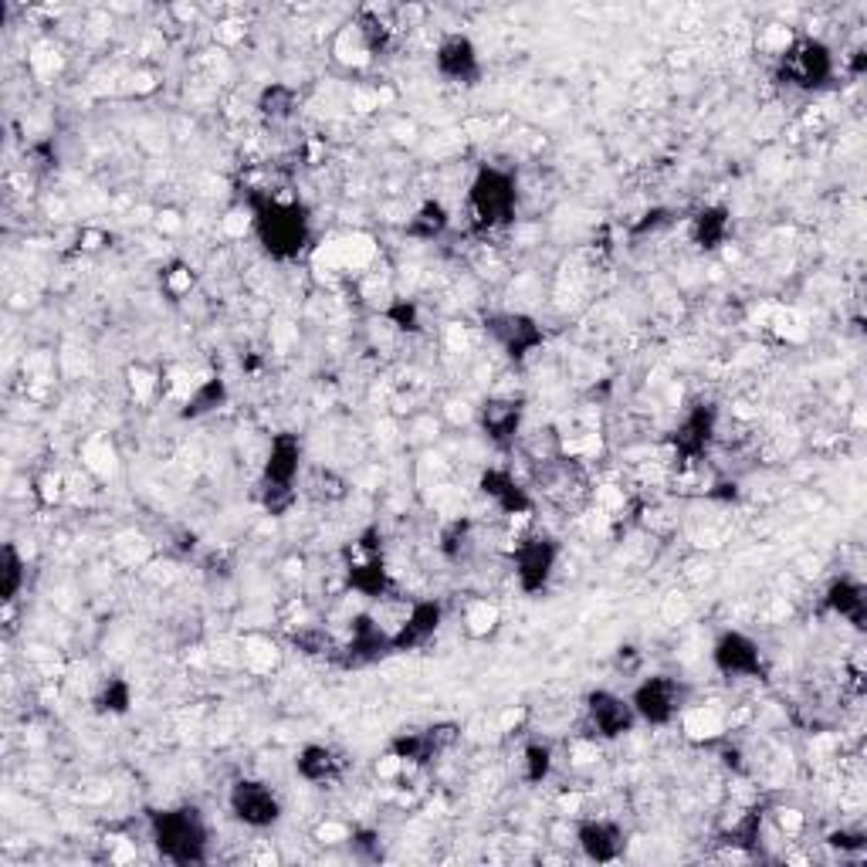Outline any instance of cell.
<instances>
[{
    "mask_svg": "<svg viewBox=\"0 0 867 867\" xmlns=\"http://www.w3.org/2000/svg\"><path fill=\"white\" fill-rule=\"evenodd\" d=\"M729 230H732V217L725 207H705V211H698V217L691 224V238L698 248L712 251V248L725 245Z\"/></svg>",
    "mask_w": 867,
    "mask_h": 867,
    "instance_id": "cell-21",
    "label": "cell"
},
{
    "mask_svg": "<svg viewBox=\"0 0 867 867\" xmlns=\"http://www.w3.org/2000/svg\"><path fill=\"white\" fill-rule=\"evenodd\" d=\"M349 586L357 589V594L370 597V600H380L390 586V573L380 560L376 549H367V553L349 566Z\"/></svg>",
    "mask_w": 867,
    "mask_h": 867,
    "instance_id": "cell-18",
    "label": "cell"
},
{
    "mask_svg": "<svg viewBox=\"0 0 867 867\" xmlns=\"http://www.w3.org/2000/svg\"><path fill=\"white\" fill-rule=\"evenodd\" d=\"M712 664L725 678H756L763 675V648L742 630H725L712 644Z\"/></svg>",
    "mask_w": 867,
    "mask_h": 867,
    "instance_id": "cell-9",
    "label": "cell"
},
{
    "mask_svg": "<svg viewBox=\"0 0 867 867\" xmlns=\"http://www.w3.org/2000/svg\"><path fill=\"white\" fill-rule=\"evenodd\" d=\"M149 837L164 860L190 867L204 864L211 847V826L196 807H167L149 817Z\"/></svg>",
    "mask_w": 867,
    "mask_h": 867,
    "instance_id": "cell-1",
    "label": "cell"
},
{
    "mask_svg": "<svg viewBox=\"0 0 867 867\" xmlns=\"http://www.w3.org/2000/svg\"><path fill=\"white\" fill-rule=\"evenodd\" d=\"M586 719L594 725V732L600 739H623L634 732L638 725V716L634 708H630V698L610 691V688H597L589 691L586 698Z\"/></svg>",
    "mask_w": 867,
    "mask_h": 867,
    "instance_id": "cell-8",
    "label": "cell"
},
{
    "mask_svg": "<svg viewBox=\"0 0 867 867\" xmlns=\"http://www.w3.org/2000/svg\"><path fill=\"white\" fill-rule=\"evenodd\" d=\"M24 583H27V560L21 556L18 542H4V549H0V600L14 604Z\"/></svg>",
    "mask_w": 867,
    "mask_h": 867,
    "instance_id": "cell-22",
    "label": "cell"
},
{
    "mask_svg": "<svg viewBox=\"0 0 867 867\" xmlns=\"http://www.w3.org/2000/svg\"><path fill=\"white\" fill-rule=\"evenodd\" d=\"M712 434H716V410L708 407V404H701V407H695V410L682 420V427H678V434H675V444H678L688 458H695V454H701L708 444H712Z\"/></svg>",
    "mask_w": 867,
    "mask_h": 867,
    "instance_id": "cell-16",
    "label": "cell"
},
{
    "mask_svg": "<svg viewBox=\"0 0 867 867\" xmlns=\"http://www.w3.org/2000/svg\"><path fill=\"white\" fill-rule=\"evenodd\" d=\"M130 701H133V691H130V685L126 682H109L105 688H102V695H99V708L102 712H109V716H123V712H130Z\"/></svg>",
    "mask_w": 867,
    "mask_h": 867,
    "instance_id": "cell-26",
    "label": "cell"
},
{
    "mask_svg": "<svg viewBox=\"0 0 867 867\" xmlns=\"http://www.w3.org/2000/svg\"><path fill=\"white\" fill-rule=\"evenodd\" d=\"M227 397V390L221 380H204V383H196L190 390V397H187V417H201V414H211L224 404Z\"/></svg>",
    "mask_w": 867,
    "mask_h": 867,
    "instance_id": "cell-24",
    "label": "cell"
},
{
    "mask_svg": "<svg viewBox=\"0 0 867 867\" xmlns=\"http://www.w3.org/2000/svg\"><path fill=\"white\" fill-rule=\"evenodd\" d=\"M519 214V183L508 170L482 167L468 183V224L492 234L516 221Z\"/></svg>",
    "mask_w": 867,
    "mask_h": 867,
    "instance_id": "cell-2",
    "label": "cell"
},
{
    "mask_svg": "<svg viewBox=\"0 0 867 867\" xmlns=\"http://www.w3.org/2000/svg\"><path fill=\"white\" fill-rule=\"evenodd\" d=\"M576 844L589 860L610 864L623 854L627 841H623V831L613 820H583L579 831H576Z\"/></svg>",
    "mask_w": 867,
    "mask_h": 867,
    "instance_id": "cell-14",
    "label": "cell"
},
{
    "mask_svg": "<svg viewBox=\"0 0 867 867\" xmlns=\"http://www.w3.org/2000/svg\"><path fill=\"white\" fill-rule=\"evenodd\" d=\"M227 810L238 823L251 826V831H271L285 813L282 797L264 779H251V776L238 779L227 790Z\"/></svg>",
    "mask_w": 867,
    "mask_h": 867,
    "instance_id": "cell-5",
    "label": "cell"
},
{
    "mask_svg": "<svg viewBox=\"0 0 867 867\" xmlns=\"http://www.w3.org/2000/svg\"><path fill=\"white\" fill-rule=\"evenodd\" d=\"M390 319H397V329H417V312H414V305H397L390 312Z\"/></svg>",
    "mask_w": 867,
    "mask_h": 867,
    "instance_id": "cell-29",
    "label": "cell"
},
{
    "mask_svg": "<svg viewBox=\"0 0 867 867\" xmlns=\"http://www.w3.org/2000/svg\"><path fill=\"white\" fill-rule=\"evenodd\" d=\"M549 773H553V748L542 745V742L526 745V753H522L526 782H542V779H549Z\"/></svg>",
    "mask_w": 867,
    "mask_h": 867,
    "instance_id": "cell-25",
    "label": "cell"
},
{
    "mask_svg": "<svg viewBox=\"0 0 867 867\" xmlns=\"http://www.w3.org/2000/svg\"><path fill=\"white\" fill-rule=\"evenodd\" d=\"M448 224H451V217H448L444 204L427 201V204H420V207L414 211V217L407 221V230L414 234V238H420V241H434V238H438V234L448 230Z\"/></svg>",
    "mask_w": 867,
    "mask_h": 867,
    "instance_id": "cell-23",
    "label": "cell"
},
{
    "mask_svg": "<svg viewBox=\"0 0 867 867\" xmlns=\"http://www.w3.org/2000/svg\"><path fill=\"white\" fill-rule=\"evenodd\" d=\"M482 492L505 511V516H526L532 508L529 495L516 485V478H511L508 471H488L482 478Z\"/></svg>",
    "mask_w": 867,
    "mask_h": 867,
    "instance_id": "cell-19",
    "label": "cell"
},
{
    "mask_svg": "<svg viewBox=\"0 0 867 867\" xmlns=\"http://www.w3.org/2000/svg\"><path fill=\"white\" fill-rule=\"evenodd\" d=\"M302 471V441L295 434H279L264 461V488H292Z\"/></svg>",
    "mask_w": 867,
    "mask_h": 867,
    "instance_id": "cell-13",
    "label": "cell"
},
{
    "mask_svg": "<svg viewBox=\"0 0 867 867\" xmlns=\"http://www.w3.org/2000/svg\"><path fill=\"white\" fill-rule=\"evenodd\" d=\"M295 773H299L305 782H333V779L342 773V759H339L336 748L312 742V745H305L302 753H299V759H295Z\"/></svg>",
    "mask_w": 867,
    "mask_h": 867,
    "instance_id": "cell-17",
    "label": "cell"
},
{
    "mask_svg": "<svg viewBox=\"0 0 867 867\" xmlns=\"http://www.w3.org/2000/svg\"><path fill=\"white\" fill-rule=\"evenodd\" d=\"M831 844L834 847H864V837H854V834H831Z\"/></svg>",
    "mask_w": 867,
    "mask_h": 867,
    "instance_id": "cell-30",
    "label": "cell"
},
{
    "mask_svg": "<svg viewBox=\"0 0 867 867\" xmlns=\"http://www.w3.org/2000/svg\"><path fill=\"white\" fill-rule=\"evenodd\" d=\"M627 698H630V708H634L638 722L664 729V725L678 722V716L685 712L688 691L672 675H651L634 691H630Z\"/></svg>",
    "mask_w": 867,
    "mask_h": 867,
    "instance_id": "cell-4",
    "label": "cell"
},
{
    "mask_svg": "<svg viewBox=\"0 0 867 867\" xmlns=\"http://www.w3.org/2000/svg\"><path fill=\"white\" fill-rule=\"evenodd\" d=\"M255 230H258L261 248L271 258L289 261L305 251L312 238V221H308V211L295 201H268L255 214Z\"/></svg>",
    "mask_w": 867,
    "mask_h": 867,
    "instance_id": "cell-3",
    "label": "cell"
},
{
    "mask_svg": "<svg viewBox=\"0 0 867 867\" xmlns=\"http://www.w3.org/2000/svg\"><path fill=\"white\" fill-rule=\"evenodd\" d=\"M498 627V610L488 604H475L468 610V634L471 638H488L492 630Z\"/></svg>",
    "mask_w": 867,
    "mask_h": 867,
    "instance_id": "cell-28",
    "label": "cell"
},
{
    "mask_svg": "<svg viewBox=\"0 0 867 867\" xmlns=\"http://www.w3.org/2000/svg\"><path fill=\"white\" fill-rule=\"evenodd\" d=\"M441 623H444V607L438 600H417L401 620V627L390 634V651H407V648L427 644L441 630Z\"/></svg>",
    "mask_w": 867,
    "mask_h": 867,
    "instance_id": "cell-11",
    "label": "cell"
},
{
    "mask_svg": "<svg viewBox=\"0 0 867 867\" xmlns=\"http://www.w3.org/2000/svg\"><path fill=\"white\" fill-rule=\"evenodd\" d=\"M516 579L522 586V594H542V589L553 583L556 566H560V545L549 536H532L516 545Z\"/></svg>",
    "mask_w": 867,
    "mask_h": 867,
    "instance_id": "cell-7",
    "label": "cell"
},
{
    "mask_svg": "<svg viewBox=\"0 0 867 867\" xmlns=\"http://www.w3.org/2000/svg\"><path fill=\"white\" fill-rule=\"evenodd\" d=\"M522 414H526V407L519 401H502V397L488 401L482 407V427L488 434V441L508 444L519 434V427H522Z\"/></svg>",
    "mask_w": 867,
    "mask_h": 867,
    "instance_id": "cell-15",
    "label": "cell"
},
{
    "mask_svg": "<svg viewBox=\"0 0 867 867\" xmlns=\"http://www.w3.org/2000/svg\"><path fill=\"white\" fill-rule=\"evenodd\" d=\"M295 105V92L285 89V86H271L264 95H261V112L271 115V120H285Z\"/></svg>",
    "mask_w": 867,
    "mask_h": 867,
    "instance_id": "cell-27",
    "label": "cell"
},
{
    "mask_svg": "<svg viewBox=\"0 0 867 867\" xmlns=\"http://www.w3.org/2000/svg\"><path fill=\"white\" fill-rule=\"evenodd\" d=\"M826 607H831L841 620L854 623V627H864V617H867V597H864V586L857 579H837L826 589Z\"/></svg>",
    "mask_w": 867,
    "mask_h": 867,
    "instance_id": "cell-20",
    "label": "cell"
},
{
    "mask_svg": "<svg viewBox=\"0 0 867 867\" xmlns=\"http://www.w3.org/2000/svg\"><path fill=\"white\" fill-rule=\"evenodd\" d=\"M786 86L793 89H820L834 78V52L826 48L823 42H813V37H803V42L790 45L782 52V65H779Z\"/></svg>",
    "mask_w": 867,
    "mask_h": 867,
    "instance_id": "cell-6",
    "label": "cell"
},
{
    "mask_svg": "<svg viewBox=\"0 0 867 867\" xmlns=\"http://www.w3.org/2000/svg\"><path fill=\"white\" fill-rule=\"evenodd\" d=\"M488 333L498 339V346L505 349V357L511 360H526L529 352H536L542 346V329L536 326V319L522 312H505L488 319Z\"/></svg>",
    "mask_w": 867,
    "mask_h": 867,
    "instance_id": "cell-10",
    "label": "cell"
},
{
    "mask_svg": "<svg viewBox=\"0 0 867 867\" xmlns=\"http://www.w3.org/2000/svg\"><path fill=\"white\" fill-rule=\"evenodd\" d=\"M434 65H438V71L451 78V82H471V78H478V68H482L475 42L464 34H448L438 45V52H434Z\"/></svg>",
    "mask_w": 867,
    "mask_h": 867,
    "instance_id": "cell-12",
    "label": "cell"
}]
</instances>
